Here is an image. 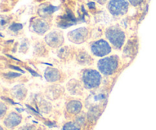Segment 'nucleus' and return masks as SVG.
Wrapping results in <instances>:
<instances>
[{
    "label": "nucleus",
    "mask_w": 156,
    "mask_h": 130,
    "mask_svg": "<svg viewBox=\"0 0 156 130\" xmlns=\"http://www.w3.org/2000/svg\"><path fill=\"white\" fill-rule=\"evenodd\" d=\"M82 109V102L78 100H73L66 104V111L69 114L76 115L81 112Z\"/></svg>",
    "instance_id": "obj_9"
},
{
    "label": "nucleus",
    "mask_w": 156,
    "mask_h": 130,
    "mask_svg": "<svg viewBox=\"0 0 156 130\" xmlns=\"http://www.w3.org/2000/svg\"><path fill=\"white\" fill-rule=\"evenodd\" d=\"M105 36L115 48L120 49L125 42V33L120 27L112 26L107 29Z\"/></svg>",
    "instance_id": "obj_2"
},
{
    "label": "nucleus",
    "mask_w": 156,
    "mask_h": 130,
    "mask_svg": "<svg viewBox=\"0 0 156 130\" xmlns=\"http://www.w3.org/2000/svg\"><path fill=\"white\" fill-rule=\"evenodd\" d=\"M56 7H53V6H47V7L46 8H44V9H42L41 10H42V15L43 16H45V15H51L52 13H53L54 11H56Z\"/></svg>",
    "instance_id": "obj_16"
},
{
    "label": "nucleus",
    "mask_w": 156,
    "mask_h": 130,
    "mask_svg": "<svg viewBox=\"0 0 156 130\" xmlns=\"http://www.w3.org/2000/svg\"><path fill=\"white\" fill-rule=\"evenodd\" d=\"M1 130H3V127H2V126H1Z\"/></svg>",
    "instance_id": "obj_22"
},
{
    "label": "nucleus",
    "mask_w": 156,
    "mask_h": 130,
    "mask_svg": "<svg viewBox=\"0 0 156 130\" xmlns=\"http://www.w3.org/2000/svg\"><path fill=\"white\" fill-rule=\"evenodd\" d=\"M68 90L73 94H79L82 91L81 84L76 80H71L67 85Z\"/></svg>",
    "instance_id": "obj_12"
},
{
    "label": "nucleus",
    "mask_w": 156,
    "mask_h": 130,
    "mask_svg": "<svg viewBox=\"0 0 156 130\" xmlns=\"http://www.w3.org/2000/svg\"><path fill=\"white\" fill-rule=\"evenodd\" d=\"M1 118H3L5 116V114H6V111H7V107L4 104V103L2 102L1 103Z\"/></svg>",
    "instance_id": "obj_18"
},
{
    "label": "nucleus",
    "mask_w": 156,
    "mask_h": 130,
    "mask_svg": "<svg viewBox=\"0 0 156 130\" xmlns=\"http://www.w3.org/2000/svg\"><path fill=\"white\" fill-rule=\"evenodd\" d=\"M22 121V117L21 114L16 112H10L3 120V124L6 128L13 129L18 126Z\"/></svg>",
    "instance_id": "obj_6"
},
{
    "label": "nucleus",
    "mask_w": 156,
    "mask_h": 130,
    "mask_svg": "<svg viewBox=\"0 0 156 130\" xmlns=\"http://www.w3.org/2000/svg\"><path fill=\"white\" fill-rule=\"evenodd\" d=\"M88 36V30L85 27H80L76 30L69 32L68 34V37L70 41L75 44H82L86 40Z\"/></svg>",
    "instance_id": "obj_7"
},
{
    "label": "nucleus",
    "mask_w": 156,
    "mask_h": 130,
    "mask_svg": "<svg viewBox=\"0 0 156 130\" xmlns=\"http://www.w3.org/2000/svg\"><path fill=\"white\" fill-rule=\"evenodd\" d=\"M91 51L93 55L98 57H104L110 54L111 52V47L108 41L101 39L94 41L91 44Z\"/></svg>",
    "instance_id": "obj_5"
},
{
    "label": "nucleus",
    "mask_w": 156,
    "mask_h": 130,
    "mask_svg": "<svg viewBox=\"0 0 156 130\" xmlns=\"http://www.w3.org/2000/svg\"><path fill=\"white\" fill-rule=\"evenodd\" d=\"M47 44L51 47H58L63 43V37L59 31L50 32L45 37Z\"/></svg>",
    "instance_id": "obj_8"
},
{
    "label": "nucleus",
    "mask_w": 156,
    "mask_h": 130,
    "mask_svg": "<svg viewBox=\"0 0 156 130\" xmlns=\"http://www.w3.org/2000/svg\"><path fill=\"white\" fill-rule=\"evenodd\" d=\"M62 130H81L80 127L76 123H73V122H67L62 126Z\"/></svg>",
    "instance_id": "obj_15"
},
{
    "label": "nucleus",
    "mask_w": 156,
    "mask_h": 130,
    "mask_svg": "<svg viewBox=\"0 0 156 130\" xmlns=\"http://www.w3.org/2000/svg\"><path fill=\"white\" fill-rule=\"evenodd\" d=\"M96 1H97L99 4L104 5V4H105L107 2H108V0H96Z\"/></svg>",
    "instance_id": "obj_21"
},
{
    "label": "nucleus",
    "mask_w": 156,
    "mask_h": 130,
    "mask_svg": "<svg viewBox=\"0 0 156 130\" xmlns=\"http://www.w3.org/2000/svg\"><path fill=\"white\" fill-rule=\"evenodd\" d=\"M60 76V72L54 68H47L44 72V77L49 82H54L59 81Z\"/></svg>",
    "instance_id": "obj_10"
},
{
    "label": "nucleus",
    "mask_w": 156,
    "mask_h": 130,
    "mask_svg": "<svg viewBox=\"0 0 156 130\" xmlns=\"http://www.w3.org/2000/svg\"><path fill=\"white\" fill-rule=\"evenodd\" d=\"M77 61L82 65H90L92 63L93 59L87 53H80L77 56Z\"/></svg>",
    "instance_id": "obj_13"
},
{
    "label": "nucleus",
    "mask_w": 156,
    "mask_h": 130,
    "mask_svg": "<svg viewBox=\"0 0 156 130\" xmlns=\"http://www.w3.org/2000/svg\"><path fill=\"white\" fill-rule=\"evenodd\" d=\"M13 93L17 99H18V100H23V99L25 97L27 91H26L25 88H23V87L17 86L14 88Z\"/></svg>",
    "instance_id": "obj_14"
},
{
    "label": "nucleus",
    "mask_w": 156,
    "mask_h": 130,
    "mask_svg": "<svg viewBox=\"0 0 156 130\" xmlns=\"http://www.w3.org/2000/svg\"><path fill=\"white\" fill-rule=\"evenodd\" d=\"M101 76L94 69H86L82 74V82L86 89H93L100 85Z\"/></svg>",
    "instance_id": "obj_3"
},
{
    "label": "nucleus",
    "mask_w": 156,
    "mask_h": 130,
    "mask_svg": "<svg viewBox=\"0 0 156 130\" xmlns=\"http://www.w3.org/2000/svg\"><path fill=\"white\" fill-rule=\"evenodd\" d=\"M119 59L116 56L104 57L98 62V69L105 76L114 74L118 68Z\"/></svg>",
    "instance_id": "obj_1"
},
{
    "label": "nucleus",
    "mask_w": 156,
    "mask_h": 130,
    "mask_svg": "<svg viewBox=\"0 0 156 130\" xmlns=\"http://www.w3.org/2000/svg\"><path fill=\"white\" fill-rule=\"evenodd\" d=\"M127 1L129 2L132 5L137 6L141 4V3L143 2V0H127Z\"/></svg>",
    "instance_id": "obj_20"
},
{
    "label": "nucleus",
    "mask_w": 156,
    "mask_h": 130,
    "mask_svg": "<svg viewBox=\"0 0 156 130\" xmlns=\"http://www.w3.org/2000/svg\"><path fill=\"white\" fill-rule=\"evenodd\" d=\"M32 27H33V30L39 34L44 33L49 29L48 24L43 20H36L34 22Z\"/></svg>",
    "instance_id": "obj_11"
},
{
    "label": "nucleus",
    "mask_w": 156,
    "mask_h": 130,
    "mask_svg": "<svg viewBox=\"0 0 156 130\" xmlns=\"http://www.w3.org/2000/svg\"><path fill=\"white\" fill-rule=\"evenodd\" d=\"M129 2L126 0H110L108 4V9L114 16L123 15L128 12Z\"/></svg>",
    "instance_id": "obj_4"
},
{
    "label": "nucleus",
    "mask_w": 156,
    "mask_h": 130,
    "mask_svg": "<svg viewBox=\"0 0 156 130\" xmlns=\"http://www.w3.org/2000/svg\"><path fill=\"white\" fill-rule=\"evenodd\" d=\"M21 28H22V25L21 24H13L12 25L10 26V30H13L15 32L18 31Z\"/></svg>",
    "instance_id": "obj_17"
},
{
    "label": "nucleus",
    "mask_w": 156,
    "mask_h": 130,
    "mask_svg": "<svg viewBox=\"0 0 156 130\" xmlns=\"http://www.w3.org/2000/svg\"><path fill=\"white\" fill-rule=\"evenodd\" d=\"M18 130H36V127L33 125H26L20 128Z\"/></svg>",
    "instance_id": "obj_19"
}]
</instances>
